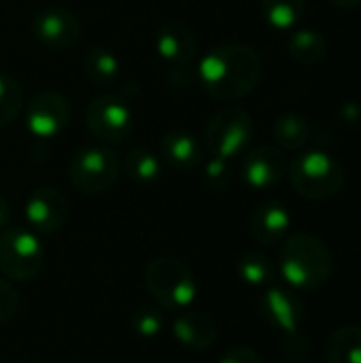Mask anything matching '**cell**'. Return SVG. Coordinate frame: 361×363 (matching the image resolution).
<instances>
[{"instance_id": "cell-7", "label": "cell", "mask_w": 361, "mask_h": 363, "mask_svg": "<svg viewBox=\"0 0 361 363\" xmlns=\"http://www.w3.org/2000/svg\"><path fill=\"white\" fill-rule=\"evenodd\" d=\"M119 177V157L104 147H83L68 164V179L77 191L96 196L113 187Z\"/></svg>"}, {"instance_id": "cell-13", "label": "cell", "mask_w": 361, "mask_h": 363, "mask_svg": "<svg viewBox=\"0 0 361 363\" xmlns=\"http://www.w3.org/2000/svg\"><path fill=\"white\" fill-rule=\"evenodd\" d=\"M23 217L34 234L60 232L68 219L66 198L53 187H36L26 200Z\"/></svg>"}, {"instance_id": "cell-18", "label": "cell", "mask_w": 361, "mask_h": 363, "mask_svg": "<svg viewBox=\"0 0 361 363\" xmlns=\"http://www.w3.org/2000/svg\"><path fill=\"white\" fill-rule=\"evenodd\" d=\"M287 53L302 66H315L328 55V40L319 30L300 28L287 38Z\"/></svg>"}, {"instance_id": "cell-12", "label": "cell", "mask_w": 361, "mask_h": 363, "mask_svg": "<svg viewBox=\"0 0 361 363\" xmlns=\"http://www.w3.org/2000/svg\"><path fill=\"white\" fill-rule=\"evenodd\" d=\"M287 160L281 147L260 145L251 151H245L240 162V177L251 189H270L287 174Z\"/></svg>"}, {"instance_id": "cell-26", "label": "cell", "mask_w": 361, "mask_h": 363, "mask_svg": "<svg viewBox=\"0 0 361 363\" xmlns=\"http://www.w3.org/2000/svg\"><path fill=\"white\" fill-rule=\"evenodd\" d=\"M130 330L143 338H155L164 330V313L155 304H140L130 315Z\"/></svg>"}, {"instance_id": "cell-11", "label": "cell", "mask_w": 361, "mask_h": 363, "mask_svg": "<svg viewBox=\"0 0 361 363\" xmlns=\"http://www.w3.org/2000/svg\"><path fill=\"white\" fill-rule=\"evenodd\" d=\"M70 121V104L60 91L38 94L26 113L28 132L36 138H55Z\"/></svg>"}, {"instance_id": "cell-23", "label": "cell", "mask_w": 361, "mask_h": 363, "mask_svg": "<svg viewBox=\"0 0 361 363\" xmlns=\"http://www.w3.org/2000/svg\"><path fill=\"white\" fill-rule=\"evenodd\" d=\"M266 23L274 30H291L304 17L306 0H260Z\"/></svg>"}, {"instance_id": "cell-16", "label": "cell", "mask_w": 361, "mask_h": 363, "mask_svg": "<svg viewBox=\"0 0 361 363\" xmlns=\"http://www.w3.org/2000/svg\"><path fill=\"white\" fill-rule=\"evenodd\" d=\"M172 336L185 349L202 353V351H209L217 342V325L204 313L181 311L172 319Z\"/></svg>"}, {"instance_id": "cell-20", "label": "cell", "mask_w": 361, "mask_h": 363, "mask_svg": "<svg viewBox=\"0 0 361 363\" xmlns=\"http://www.w3.org/2000/svg\"><path fill=\"white\" fill-rule=\"evenodd\" d=\"M123 172L126 177L136 183V185H153L160 174H162V162L160 157L145 149V147H136V149H130L126 155H123Z\"/></svg>"}, {"instance_id": "cell-2", "label": "cell", "mask_w": 361, "mask_h": 363, "mask_svg": "<svg viewBox=\"0 0 361 363\" xmlns=\"http://www.w3.org/2000/svg\"><path fill=\"white\" fill-rule=\"evenodd\" d=\"M279 270L287 285L302 291H313L332 279L334 257L319 236L298 232L285 240L279 257Z\"/></svg>"}, {"instance_id": "cell-17", "label": "cell", "mask_w": 361, "mask_h": 363, "mask_svg": "<svg viewBox=\"0 0 361 363\" xmlns=\"http://www.w3.org/2000/svg\"><path fill=\"white\" fill-rule=\"evenodd\" d=\"M289 225H291L289 211L281 202L260 204L249 219V232H251L253 240L264 247L279 245L287 236Z\"/></svg>"}, {"instance_id": "cell-15", "label": "cell", "mask_w": 361, "mask_h": 363, "mask_svg": "<svg viewBox=\"0 0 361 363\" xmlns=\"http://www.w3.org/2000/svg\"><path fill=\"white\" fill-rule=\"evenodd\" d=\"M160 155L162 160L179 172L198 170L204 162V145L202 140L187 130H168L160 138Z\"/></svg>"}, {"instance_id": "cell-28", "label": "cell", "mask_w": 361, "mask_h": 363, "mask_svg": "<svg viewBox=\"0 0 361 363\" xmlns=\"http://www.w3.org/2000/svg\"><path fill=\"white\" fill-rule=\"evenodd\" d=\"M19 311V296L15 287L0 279V323L11 321Z\"/></svg>"}, {"instance_id": "cell-32", "label": "cell", "mask_w": 361, "mask_h": 363, "mask_svg": "<svg viewBox=\"0 0 361 363\" xmlns=\"http://www.w3.org/2000/svg\"><path fill=\"white\" fill-rule=\"evenodd\" d=\"M330 2L338 9H355L361 4V0H330Z\"/></svg>"}, {"instance_id": "cell-5", "label": "cell", "mask_w": 361, "mask_h": 363, "mask_svg": "<svg viewBox=\"0 0 361 363\" xmlns=\"http://www.w3.org/2000/svg\"><path fill=\"white\" fill-rule=\"evenodd\" d=\"M43 264L45 251L32 230L4 228L0 232V270L6 279L26 283L43 270Z\"/></svg>"}, {"instance_id": "cell-24", "label": "cell", "mask_w": 361, "mask_h": 363, "mask_svg": "<svg viewBox=\"0 0 361 363\" xmlns=\"http://www.w3.org/2000/svg\"><path fill=\"white\" fill-rule=\"evenodd\" d=\"M238 274L247 285L264 287V285H270L274 279V264L266 253L249 251L238 262Z\"/></svg>"}, {"instance_id": "cell-1", "label": "cell", "mask_w": 361, "mask_h": 363, "mask_svg": "<svg viewBox=\"0 0 361 363\" xmlns=\"http://www.w3.org/2000/svg\"><path fill=\"white\" fill-rule=\"evenodd\" d=\"M198 79L209 96L232 102L251 94L262 79V60L240 43L213 47L198 62Z\"/></svg>"}, {"instance_id": "cell-25", "label": "cell", "mask_w": 361, "mask_h": 363, "mask_svg": "<svg viewBox=\"0 0 361 363\" xmlns=\"http://www.w3.org/2000/svg\"><path fill=\"white\" fill-rule=\"evenodd\" d=\"M21 106H23V91L19 83L13 77L0 72V128L11 125L21 113Z\"/></svg>"}, {"instance_id": "cell-30", "label": "cell", "mask_w": 361, "mask_h": 363, "mask_svg": "<svg viewBox=\"0 0 361 363\" xmlns=\"http://www.w3.org/2000/svg\"><path fill=\"white\" fill-rule=\"evenodd\" d=\"M343 119L347 121V123H355V121H360L361 119V106L357 102H349L345 108H343Z\"/></svg>"}, {"instance_id": "cell-19", "label": "cell", "mask_w": 361, "mask_h": 363, "mask_svg": "<svg viewBox=\"0 0 361 363\" xmlns=\"http://www.w3.org/2000/svg\"><path fill=\"white\" fill-rule=\"evenodd\" d=\"M328 363H361V325H343L326 342Z\"/></svg>"}, {"instance_id": "cell-29", "label": "cell", "mask_w": 361, "mask_h": 363, "mask_svg": "<svg viewBox=\"0 0 361 363\" xmlns=\"http://www.w3.org/2000/svg\"><path fill=\"white\" fill-rule=\"evenodd\" d=\"M217 363H266L262 359L260 353H255L253 349L249 347H236V349H230L221 355V359Z\"/></svg>"}, {"instance_id": "cell-9", "label": "cell", "mask_w": 361, "mask_h": 363, "mask_svg": "<svg viewBox=\"0 0 361 363\" xmlns=\"http://www.w3.org/2000/svg\"><path fill=\"white\" fill-rule=\"evenodd\" d=\"M85 125L96 138L111 143V145H119L132 134L134 115L121 98L104 94L87 102Z\"/></svg>"}, {"instance_id": "cell-10", "label": "cell", "mask_w": 361, "mask_h": 363, "mask_svg": "<svg viewBox=\"0 0 361 363\" xmlns=\"http://www.w3.org/2000/svg\"><path fill=\"white\" fill-rule=\"evenodd\" d=\"M260 313L272 330L283 334L285 342L304 336L300 332L304 321V304L287 289L268 287L260 300Z\"/></svg>"}, {"instance_id": "cell-21", "label": "cell", "mask_w": 361, "mask_h": 363, "mask_svg": "<svg viewBox=\"0 0 361 363\" xmlns=\"http://www.w3.org/2000/svg\"><path fill=\"white\" fill-rule=\"evenodd\" d=\"M274 140L281 149L300 151L311 138V125L300 113H283L274 121Z\"/></svg>"}, {"instance_id": "cell-3", "label": "cell", "mask_w": 361, "mask_h": 363, "mask_svg": "<svg viewBox=\"0 0 361 363\" xmlns=\"http://www.w3.org/2000/svg\"><path fill=\"white\" fill-rule=\"evenodd\" d=\"M294 191L306 200H330L345 185V168L326 151H304L287 168Z\"/></svg>"}, {"instance_id": "cell-8", "label": "cell", "mask_w": 361, "mask_h": 363, "mask_svg": "<svg viewBox=\"0 0 361 363\" xmlns=\"http://www.w3.org/2000/svg\"><path fill=\"white\" fill-rule=\"evenodd\" d=\"M155 51L162 60L168 81L183 85L198 57V43L194 32L181 21H164L155 34Z\"/></svg>"}, {"instance_id": "cell-31", "label": "cell", "mask_w": 361, "mask_h": 363, "mask_svg": "<svg viewBox=\"0 0 361 363\" xmlns=\"http://www.w3.org/2000/svg\"><path fill=\"white\" fill-rule=\"evenodd\" d=\"M9 219H11V204H9L6 196L0 191V230H4V228H6Z\"/></svg>"}, {"instance_id": "cell-4", "label": "cell", "mask_w": 361, "mask_h": 363, "mask_svg": "<svg viewBox=\"0 0 361 363\" xmlns=\"http://www.w3.org/2000/svg\"><path fill=\"white\" fill-rule=\"evenodd\" d=\"M145 285L164 311L181 313L196 300V281L189 268L174 257H157L145 270Z\"/></svg>"}, {"instance_id": "cell-6", "label": "cell", "mask_w": 361, "mask_h": 363, "mask_svg": "<svg viewBox=\"0 0 361 363\" xmlns=\"http://www.w3.org/2000/svg\"><path fill=\"white\" fill-rule=\"evenodd\" d=\"M253 117L240 106H223L206 125V149L215 157L232 160L245 153L253 140Z\"/></svg>"}, {"instance_id": "cell-22", "label": "cell", "mask_w": 361, "mask_h": 363, "mask_svg": "<svg viewBox=\"0 0 361 363\" xmlns=\"http://www.w3.org/2000/svg\"><path fill=\"white\" fill-rule=\"evenodd\" d=\"M83 68L94 85H111L119 77V57L106 47H91L83 57Z\"/></svg>"}, {"instance_id": "cell-27", "label": "cell", "mask_w": 361, "mask_h": 363, "mask_svg": "<svg viewBox=\"0 0 361 363\" xmlns=\"http://www.w3.org/2000/svg\"><path fill=\"white\" fill-rule=\"evenodd\" d=\"M202 179H204V185H206L211 191H223V189H228L230 183H232L230 160L211 155V160L204 164Z\"/></svg>"}, {"instance_id": "cell-14", "label": "cell", "mask_w": 361, "mask_h": 363, "mask_svg": "<svg viewBox=\"0 0 361 363\" xmlns=\"http://www.w3.org/2000/svg\"><path fill=\"white\" fill-rule=\"evenodd\" d=\"M34 36L49 49L64 51L81 38V23L74 13L66 9H43L32 19Z\"/></svg>"}]
</instances>
